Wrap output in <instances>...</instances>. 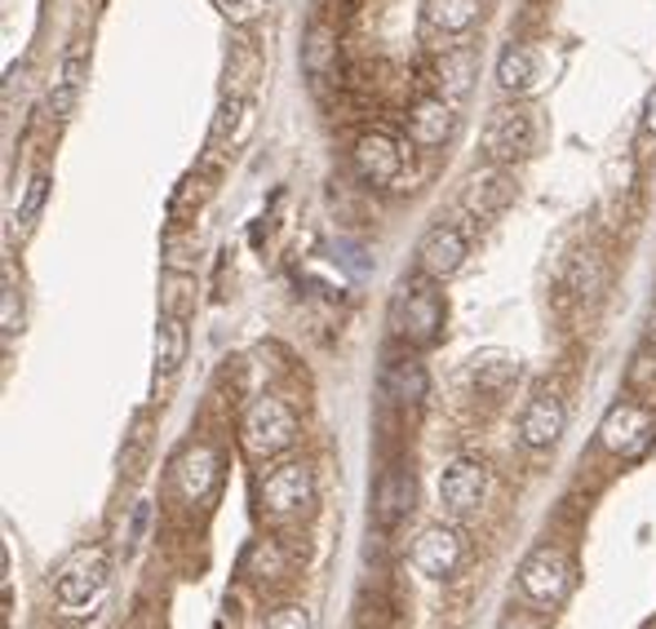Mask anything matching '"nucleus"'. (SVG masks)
Listing matches in <instances>:
<instances>
[{"instance_id":"nucleus-15","label":"nucleus","mask_w":656,"mask_h":629,"mask_svg":"<svg viewBox=\"0 0 656 629\" xmlns=\"http://www.w3.org/2000/svg\"><path fill=\"white\" fill-rule=\"evenodd\" d=\"M453 102L444 93H421L412 107H408V142L421 147V151H434V147H444L449 134H453Z\"/></svg>"},{"instance_id":"nucleus-6","label":"nucleus","mask_w":656,"mask_h":629,"mask_svg":"<svg viewBox=\"0 0 656 629\" xmlns=\"http://www.w3.org/2000/svg\"><path fill=\"white\" fill-rule=\"evenodd\" d=\"M258 505L275 523L310 514V505H315V474H310V466L306 461H280V466H271L258 479Z\"/></svg>"},{"instance_id":"nucleus-10","label":"nucleus","mask_w":656,"mask_h":629,"mask_svg":"<svg viewBox=\"0 0 656 629\" xmlns=\"http://www.w3.org/2000/svg\"><path fill=\"white\" fill-rule=\"evenodd\" d=\"M564 431H568V403L555 390H536L519 416V444L532 453H545L564 439Z\"/></svg>"},{"instance_id":"nucleus-18","label":"nucleus","mask_w":656,"mask_h":629,"mask_svg":"<svg viewBox=\"0 0 656 629\" xmlns=\"http://www.w3.org/2000/svg\"><path fill=\"white\" fill-rule=\"evenodd\" d=\"M302 67L310 76V84H324L338 76V23L315 19L306 41H302Z\"/></svg>"},{"instance_id":"nucleus-27","label":"nucleus","mask_w":656,"mask_h":629,"mask_svg":"<svg viewBox=\"0 0 656 629\" xmlns=\"http://www.w3.org/2000/svg\"><path fill=\"white\" fill-rule=\"evenodd\" d=\"M45 199H49V173L45 169H36L32 178H27V191H23V199H19V214H14V236H27L32 227H36V218H41V208H45Z\"/></svg>"},{"instance_id":"nucleus-16","label":"nucleus","mask_w":656,"mask_h":629,"mask_svg":"<svg viewBox=\"0 0 656 629\" xmlns=\"http://www.w3.org/2000/svg\"><path fill=\"white\" fill-rule=\"evenodd\" d=\"M253 134V98L249 93H223L213 112V125H208V147L236 156Z\"/></svg>"},{"instance_id":"nucleus-28","label":"nucleus","mask_w":656,"mask_h":629,"mask_svg":"<svg viewBox=\"0 0 656 629\" xmlns=\"http://www.w3.org/2000/svg\"><path fill=\"white\" fill-rule=\"evenodd\" d=\"M471 76H475V58H471V54L453 49V54L440 58V89H444V98L471 93Z\"/></svg>"},{"instance_id":"nucleus-34","label":"nucleus","mask_w":656,"mask_h":629,"mask_svg":"<svg viewBox=\"0 0 656 629\" xmlns=\"http://www.w3.org/2000/svg\"><path fill=\"white\" fill-rule=\"evenodd\" d=\"M541 616H545V611H536V607H510V611L497 620V629H545Z\"/></svg>"},{"instance_id":"nucleus-1","label":"nucleus","mask_w":656,"mask_h":629,"mask_svg":"<svg viewBox=\"0 0 656 629\" xmlns=\"http://www.w3.org/2000/svg\"><path fill=\"white\" fill-rule=\"evenodd\" d=\"M440 279L412 275L391 297V333L408 346H434L444 333V293L434 288Z\"/></svg>"},{"instance_id":"nucleus-13","label":"nucleus","mask_w":656,"mask_h":629,"mask_svg":"<svg viewBox=\"0 0 656 629\" xmlns=\"http://www.w3.org/2000/svg\"><path fill=\"white\" fill-rule=\"evenodd\" d=\"M466 266V236L453 222H434L417 244V271L430 279H453Z\"/></svg>"},{"instance_id":"nucleus-31","label":"nucleus","mask_w":656,"mask_h":629,"mask_svg":"<svg viewBox=\"0 0 656 629\" xmlns=\"http://www.w3.org/2000/svg\"><path fill=\"white\" fill-rule=\"evenodd\" d=\"M200 262V244H195V236H178V231H169L165 236V266L169 271H191Z\"/></svg>"},{"instance_id":"nucleus-26","label":"nucleus","mask_w":656,"mask_h":629,"mask_svg":"<svg viewBox=\"0 0 656 629\" xmlns=\"http://www.w3.org/2000/svg\"><path fill=\"white\" fill-rule=\"evenodd\" d=\"M599 284H603V262H599V253H595V249H577V253L568 258V266H564V288H573L577 297H595Z\"/></svg>"},{"instance_id":"nucleus-5","label":"nucleus","mask_w":656,"mask_h":629,"mask_svg":"<svg viewBox=\"0 0 656 629\" xmlns=\"http://www.w3.org/2000/svg\"><path fill=\"white\" fill-rule=\"evenodd\" d=\"M541 116L528 102H510V107H497L484 125V156L493 164H519L541 147Z\"/></svg>"},{"instance_id":"nucleus-11","label":"nucleus","mask_w":656,"mask_h":629,"mask_svg":"<svg viewBox=\"0 0 656 629\" xmlns=\"http://www.w3.org/2000/svg\"><path fill=\"white\" fill-rule=\"evenodd\" d=\"M412 501H417V479L408 466H391L377 474L373 483V505H369V518H373V528L391 533L399 528V523L412 514Z\"/></svg>"},{"instance_id":"nucleus-23","label":"nucleus","mask_w":656,"mask_h":629,"mask_svg":"<svg viewBox=\"0 0 656 629\" xmlns=\"http://www.w3.org/2000/svg\"><path fill=\"white\" fill-rule=\"evenodd\" d=\"M426 27L440 36H462L479 19V0H426Z\"/></svg>"},{"instance_id":"nucleus-19","label":"nucleus","mask_w":656,"mask_h":629,"mask_svg":"<svg viewBox=\"0 0 656 629\" xmlns=\"http://www.w3.org/2000/svg\"><path fill=\"white\" fill-rule=\"evenodd\" d=\"M84 76H89V49H84V41H76V45L63 54L58 80H54V89H49V112H54L58 121H67V116L76 112V98H80V89H84Z\"/></svg>"},{"instance_id":"nucleus-25","label":"nucleus","mask_w":656,"mask_h":629,"mask_svg":"<svg viewBox=\"0 0 656 629\" xmlns=\"http://www.w3.org/2000/svg\"><path fill=\"white\" fill-rule=\"evenodd\" d=\"M258 71H262L258 49H253L245 36H236V41H231V54H227V89H223V93H249V98H253Z\"/></svg>"},{"instance_id":"nucleus-9","label":"nucleus","mask_w":656,"mask_h":629,"mask_svg":"<svg viewBox=\"0 0 656 629\" xmlns=\"http://www.w3.org/2000/svg\"><path fill=\"white\" fill-rule=\"evenodd\" d=\"M466 537L457 528H449V523H430V528L412 541V568L430 581H453L466 563Z\"/></svg>"},{"instance_id":"nucleus-36","label":"nucleus","mask_w":656,"mask_h":629,"mask_svg":"<svg viewBox=\"0 0 656 629\" xmlns=\"http://www.w3.org/2000/svg\"><path fill=\"white\" fill-rule=\"evenodd\" d=\"M638 129H643V138H656V84H652V89H647V98H643Z\"/></svg>"},{"instance_id":"nucleus-3","label":"nucleus","mask_w":656,"mask_h":629,"mask_svg":"<svg viewBox=\"0 0 656 629\" xmlns=\"http://www.w3.org/2000/svg\"><path fill=\"white\" fill-rule=\"evenodd\" d=\"M297 412L280 399V394H262L245 408L240 416V448L253 461H271L280 453H289L297 444Z\"/></svg>"},{"instance_id":"nucleus-14","label":"nucleus","mask_w":656,"mask_h":629,"mask_svg":"<svg viewBox=\"0 0 656 629\" xmlns=\"http://www.w3.org/2000/svg\"><path fill=\"white\" fill-rule=\"evenodd\" d=\"M488 483L493 479H488V466L479 457H457L440 474V501L453 514H475L484 505V496H488Z\"/></svg>"},{"instance_id":"nucleus-24","label":"nucleus","mask_w":656,"mask_h":629,"mask_svg":"<svg viewBox=\"0 0 656 629\" xmlns=\"http://www.w3.org/2000/svg\"><path fill=\"white\" fill-rule=\"evenodd\" d=\"M514 377H519V359L514 355L488 351V355H475V364H471V381H475L479 394H501L506 386H514Z\"/></svg>"},{"instance_id":"nucleus-20","label":"nucleus","mask_w":656,"mask_h":629,"mask_svg":"<svg viewBox=\"0 0 656 629\" xmlns=\"http://www.w3.org/2000/svg\"><path fill=\"white\" fill-rule=\"evenodd\" d=\"M541 76H545L541 49H532V45H510V49L497 58V84H501L506 93H514V98L532 93V89L541 84Z\"/></svg>"},{"instance_id":"nucleus-29","label":"nucleus","mask_w":656,"mask_h":629,"mask_svg":"<svg viewBox=\"0 0 656 629\" xmlns=\"http://www.w3.org/2000/svg\"><path fill=\"white\" fill-rule=\"evenodd\" d=\"M245 572H253L258 581H271V576H280L284 572V554H280V546L275 541H253L249 546V554H245Z\"/></svg>"},{"instance_id":"nucleus-37","label":"nucleus","mask_w":656,"mask_h":629,"mask_svg":"<svg viewBox=\"0 0 656 629\" xmlns=\"http://www.w3.org/2000/svg\"><path fill=\"white\" fill-rule=\"evenodd\" d=\"M147 518H151V505H147V501H138V510H134V523H129V550L143 541V533H147Z\"/></svg>"},{"instance_id":"nucleus-2","label":"nucleus","mask_w":656,"mask_h":629,"mask_svg":"<svg viewBox=\"0 0 656 629\" xmlns=\"http://www.w3.org/2000/svg\"><path fill=\"white\" fill-rule=\"evenodd\" d=\"M106 581H112V559H106V550L102 546H80L58 563V572L49 581L54 607L63 616H84L106 594Z\"/></svg>"},{"instance_id":"nucleus-8","label":"nucleus","mask_w":656,"mask_h":629,"mask_svg":"<svg viewBox=\"0 0 656 629\" xmlns=\"http://www.w3.org/2000/svg\"><path fill=\"white\" fill-rule=\"evenodd\" d=\"M173 492L186 505H208L223 488V457H217L208 444H191L173 457Z\"/></svg>"},{"instance_id":"nucleus-30","label":"nucleus","mask_w":656,"mask_h":629,"mask_svg":"<svg viewBox=\"0 0 656 629\" xmlns=\"http://www.w3.org/2000/svg\"><path fill=\"white\" fill-rule=\"evenodd\" d=\"M160 297H165V310H169V314H182V320H186L191 306H195V284L186 279V271H169Z\"/></svg>"},{"instance_id":"nucleus-12","label":"nucleus","mask_w":656,"mask_h":629,"mask_svg":"<svg viewBox=\"0 0 656 629\" xmlns=\"http://www.w3.org/2000/svg\"><path fill=\"white\" fill-rule=\"evenodd\" d=\"M351 164H355V173H360L369 186H395L399 173H404V147H399L391 134L369 129V134L355 138Z\"/></svg>"},{"instance_id":"nucleus-17","label":"nucleus","mask_w":656,"mask_h":629,"mask_svg":"<svg viewBox=\"0 0 656 629\" xmlns=\"http://www.w3.org/2000/svg\"><path fill=\"white\" fill-rule=\"evenodd\" d=\"M510 199H514V173H510V164H493V169L475 173L466 182V191H462V208H466V214H475V218H497Z\"/></svg>"},{"instance_id":"nucleus-4","label":"nucleus","mask_w":656,"mask_h":629,"mask_svg":"<svg viewBox=\"0 0 656 629\" xmlns=\"http://www.w3.org/2000/svg\"><path fill=\"white\" fill-rule=\"evenodd\" d=\"M519 594L536 607V611H559L573 594V559L559 546H536L523 563H519Z\"/></svg>"},{"instance_id":"nucleus-21","label":"nucleus","mask_w":656,"mask_h":629,"mask_svg":"<svg viewBox=\"0 0 656 629\" xmlns=\"http://www.w3.org/2000/svg\"><path fill=\"white\" fill-rule=\"evenodd\" d=\"M430 390V377L421 368V359H395L386 373H382V394L399 408H417Z\"/></svg>"},{"instance_id":"nucleus-35","label":"nucleus","mask_w":656,"mask_h":629,"mask_svg":"<svg viewBox=\"0 0 656 629\" xmlns=\"http://www.w3.org/2000/svg\"><path fill=\"white\" fill-rule=\"evenodd\" d=\"M262 5H267V0H217V10H223L227 19H236V23L258 19V14H262Z\"/></svg>"},{"instance_id":"nucleus-7","label":"nucleus","mask_w":656,"mask_h":629,"mask_svg":"<svg viewBox=\"0 0 656 629\" xmlns=\"http://www.w3.org/2000/svg\"><path fill=\"white\" fill-rule=\"evenodd\" d=\"M656 439V412L638 399H621L608 408L603 426H599V444L612 457H638L647 444Z\"/></svg>"},{"instance_id":"nucleus-33","label":"nucleus","mask_w":656,"mask_h":629,"mask_svg":"<svg viewBox=\"0 0 656 629\" xmlns=\"http://www.w3.org/2000/svg\"><path fill=\"white\" fill-rule=\"evenodd\" d=\"M267 629H315V616H310V607L289 603V607H275L267 616Z\"/></svg>"},{"instance_id":"nucleus-32","label":"nucleus","mask_w":656,"mask_h":629,"mask_svg":"<svg viewBox=\"0 0 656 629\" xmlns=\"http://www.w3.org/2000/svg\"><path fill=\"white\" fill-rule=\"evenodd\" d=\"M0 333H5V342L23 333V297L10 279H5V293H0Z\"/></svg>"},{"instance_id":"nucleus-22","label":"nucleus","mask_w":656,"mask_h":629,"mask_svg":"<svg viewBox=\"0 0 656 629\" xmlns=\"http://www.w3.org/2000/svg\"><path fill=\"white\" fill-rule=\"evenodd\" d=\"M186 320L182 314H160V324H156V381H165V377H173L178 368H182V359H186Z\"/></svg>"}]
</instances>
